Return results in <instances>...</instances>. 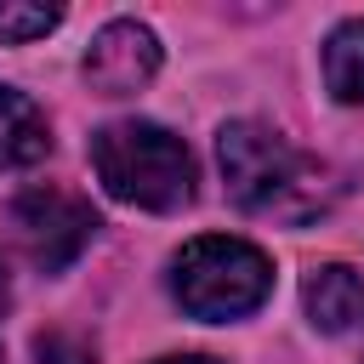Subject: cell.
Returning <instances> with one entry per match:
<instances>
[{
    "mask_svg": "<svg viewBox=\"0 0 364 364\" xmlns=\"http://www.w3.org/2000/svg\"><path fill=\"white\" fill-rule=\"evenodd\" d=\"M216 159H222L228 193L256 216L307 222L330 199V171L262 119H228L216 131Z\"/></svg>",
    "mask_w": 364,
    "mask_h": 364,
    "instance_id": "obj_1",
    "label": "cell"
},
{
    "mask_svg": "<svg viewBox=\"0 0 364 364\" xmlns=\"http://www.w3.org/2000/svg\"><path fill=\"white\" fill-rule=\"evenodd\" d=\"M80 74H85V85L97 97H136L159 74V40H154V28L136 23V17H119V23L97 28V40L85 46Z\"/></svg>",
    "mask_w": 364,
    "mask_h": 364,
    "instance_id": "obj_5",
    "label": "cell"
},
{
    "mask_svg": "<svg viewBox=\"0 0 364 364\" xmlns=\"http://www.w3.org/2000/svg\"><path fill=\"white\" fill-rule=\"evenodd\" d=\"M6 301H11V284H6V267H0V313H6Z\"/></svg>",
    "mask_w": 364,
    "mask_h": 364,
    "instance_id": "obj_12",
    "label": "cell"
},
{
    "mask_svg": "<svg viewBox=\"0 0 364 364\" xmlns=\"http://www.w3.org/2000/svg\"><path fill=\"white\" fill-rule=\"evenodd\" d=\"M17 250L40 267V273H63L68 262H80V250L97 239V210L91 199L68 193V188H23L6 210Z\"/></svg>",
    "mask_w": 364,
    "mask_h": 364,
    "instance_id": "obj_4",
    "label": "cell"
},
{
    "mask_svg": "<svg viewBox=\"0 0 364 364\" xmlns=\"http://www.w3.org/2000/svg\"><path fill=\"white\" fill-rule=\"evenodd\" d=\"M0 364H6V358H0Z\"/></svg>",
    "mask_w": 364,
    "mask_h": 364,
    "instance_id": "obj_13",
    "label": "cell"
},
{
    "mask_svg": "<svg viewBox=\"0 0 364 364\" xmlns=\"http://www.w3.org/2000/svg\"><path fill=\"white\" fill-rule=\"evenodd\" d=\"M154 364H216V358H199V353H182V358H154Z\"/></svg>",
    "mask_w": 364,
    "mask_h": 364,
    "instance_id": "obj_11",
    "label": "cell"
},
{
    "mask_svg": "<svg viewBox=\"0 0 364 364\" xmlns=\"http://www.w3.org/2000/svg\"><path fill=\"white\" fill-rule=\"evenodd\" d=\"M34 358H40V364H91V353H85L74 336H40V341H34Z\"/></svg>",
    "mask_w": 364,
    "mask_h": 364,
    "instance_id": "obj_10",
    "label": "cell"
},
{
    "mask_svg": "<svg viewBox=\"0 0 364 364\" xmlns=\"http://www.w3.org/2000/svg\"><path fill=\"white\" fill-rule=\"evenodd\" d=\"M91 171L119 205H136V210H182L199 182L188 142L154 119L102 125L91 136Z\"/></svg>",
    "mask_w": 364,
    "mask_h": 364,
    "instance_id": "obj_2",
    "label": "cell"
},
{
    "mask_svg": "<svg viewBox=\"0 0 364 364\" xmlns=\"http://www.w3.org/2000/svg\"><path fill=\"white\" fill-rule=\"evenodd\" d=\"M51 154V125L40 102L17 85H0V171H28Z\"/></svg>",
    "mask_w": 364,
    "mask_h": 364,
    "instance_id": "obj_7",
    "label": "cell"
},
{
    "mask_svg": "<svg viewBox=\"0 0 364 364\" xmlns=\"http://www.w3.org/2000/svg\"><path fill=\"white\" fill-rule=\"evenodd\" d=\"M301 307L307 324L324 336H347L364 324V273H353L347 262H324L301 279Z\"/></svg>",
    "mask_w": 364,
    "mask_h": 364,
    "instance_id": "obj_6",
    "label": "cell"
},
{
    "mask_svg": "<svg viewBox=\"0 0 364 364\" xmlns=\"http://www.w3.org/2000/svg\"><path fill=\"white\" fill-rule=\"evenodd\" d=\"M171 296L205 324H233L273 296V262L233 233H205L171 256Z\"/></svg>",
    "mask_w": 364,
    "mask_h": 364,
    "instance_id": "obj_3",
    "label": "cell"
},
{
    "mask_svg": "<svg viewBox=\"0 0 364 364\" xmlns=\"http://www.w3.org/2000/svg\"><path fill=\"white\" fill-rule=\"evenodd\" d=\"M63 23L57 6H28V0H0V40L6 46H23V40H40Z\"/></svg>",
    "mask_w": 364,
    "mask_h": 364,
    "instance_id": "obj_9",
    "label": "cell"
},
{
    "mask_svg": "<svg viewBox=\"0 0 364 364\" xmlns=\"http://www.w3.org/2000/svg\"><path fill=\"white\" fill-rule=\"evenodd\" d=\"M324 85L336 102H364V17L341 23L324 40Z\"/></svg>",
    "mask_w": 364,
    "mask_h": 364,
    "instance_id": "obj_8",
    "label": "cell"
}]
</instances>
